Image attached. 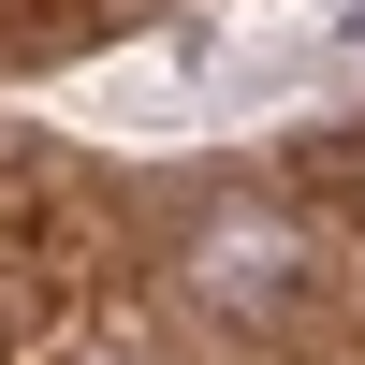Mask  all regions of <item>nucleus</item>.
I'll return each instance as SVG.
<instances>
[{"instance_id":"f257e3e1","label":"nucleus","mask_w":365,"mask_h":365,"mask_svg":"<svg viewBox=\"0 0 365 365\" xmlns=\"http://www.w3.org/2000/svg\"><path fill=\"white\" fill-rule=\"evenodd\" d=\"M336 44H365V15H351V29H336Z\"/></svg>"}]
</instances>
